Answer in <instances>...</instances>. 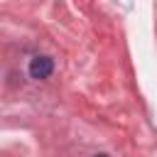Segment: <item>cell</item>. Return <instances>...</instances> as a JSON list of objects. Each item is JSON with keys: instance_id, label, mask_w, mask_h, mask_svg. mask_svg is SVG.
<instances>
[{"instance_id": "cell-1", "label": "cell", "mask_w": 157, "mask_h": 157, "mask_svg": "<svg viewBox=\"0 0 157 157\" xmlns=\"http://www.w3.org/2000/svg\"><path fill=\"white\" fill-rule=\"evenodd\" d=\"M52 71H54V61H52L49 56H34V59L29 61V76H32L34 81L47 78Z\"/></svg>"}, {"instance_id": "cell-2", "label": "cell", "mask_w": 157, "mask_h": 157, "mask_svg": "<svg viewBox=\"0 0 157 157\" xmlns=\"http://www.w3.org/2000/svg\"><path fill=\"white\" fill-rule=\"evenodd\" d=\"M93 157H108V155H93Z\"/></svg>"}]
</instances>
